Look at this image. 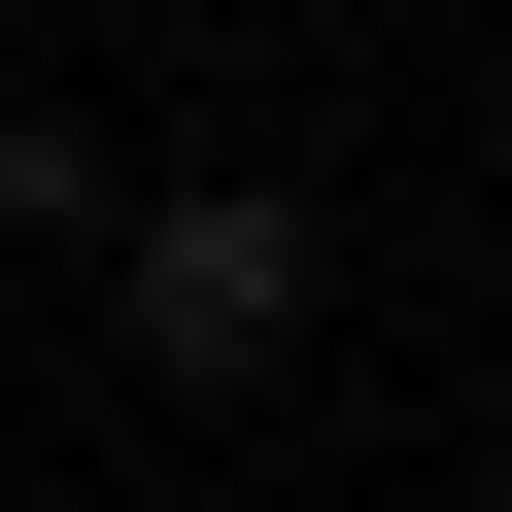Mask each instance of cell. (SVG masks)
I'll return each instance as SVG.
<instances>
[{
  "label": "cell",
  "instance_id": "cell-2",
  "mask_svg": "<svg viewBox=\"0 0 512 512\" xmlns=\"http://www.w3.org/2000/svg\"><path fill=\"white\" fill-rule=\"evenodd\" d=\"M103 205H137V171H103V103H0V239H35V274H69Z\"/></svg>",
  "mask_w": 512,
  "mask_h": 512
},
{
  "label": "cell",
  "instance_id": "cell-1",
  "mask_svg": "<svg viewBox=\"0 0 512 512\" xmlns=\"http://www.w3.org/2000/svg\"><path fill=\"white\" fill-rule=\"evenodd\" d=\"M69 274H103V342H137L171 410H239V376H274V342L342 308V205H308V171H137V205L69 239Z\"/></svg>",
  "mask_w": 512,
  "mask_h": 512
}]
</instances>
